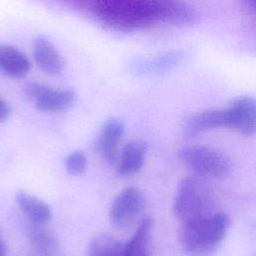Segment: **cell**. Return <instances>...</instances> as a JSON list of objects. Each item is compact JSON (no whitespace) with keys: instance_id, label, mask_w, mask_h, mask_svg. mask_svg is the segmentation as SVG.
Returning a JSON list of instances; mask_svg holds the SVG:
<instances>
[{"instance_id":"1","label":"cell","mask_w":256,"mask_h":256,"mask_svg":"<svg viewBox=\"0 0 256 256\" xmlns=\"http://www.w3.org/2000/svg\"><path fill=\"white\" fill-rule=\"evenodd\" d=\"M94 13L105 26L122 32L159 25L187 26L197 18L193 8L182 0H97Z\"/></svg>"},{"instance_id":"2","label":"cell","mask_w":256,"mask_h":256,"mask_svg":"<svg viewBox=\"0 0 256 256\" xmlns=\"http://www.w3.org/2000/svg\"><path fill=\"white\" fill-rule=\"evenodd\" d=\"M229 225V216L218 212L202 219L181 223L179 245L189 256H211L224 240Z\"/></svg>"},{"instance_id":"3","label":"cell","mask_w":256,"mask_h":256,"mask_svg":"<svg viewBox=\"0 0 256 256\" xmlns=\"http://www.w3.org/2000/svg\"><path fill=\"white\" fill-rule=\"evenodd\" d=\"M215 198L204 178L189 175L183 178L176 189L173 213L181 223L202 219L216 213Z\"/></svg>"},{"instance_id":"4","label":"cell","mask_w":256,"mask_h":256,"mask_svg":"<svg viewBox=\"0 0 256 256\" xmlns=\"http://www.w3.org/2000/svg\"><path fill=\"white\" fill-rule=\"evenodd\" d=\"M179 160L194 175L202 178H218L230 171L229 159L219 150L209 146L190 144L178 150Z\"/></svg>"},{"instance_id":"5","label":"cell","mask_w":256,"mask_h":256,"mask_svg":"<svg viewBox=\"0 0 256 256\" xmlns=\"http://www.w3.org/2000/svg\"><path fill=\"white\" fill-rule=\"evenodd\" d=\"M24 93L39 110L49 113L66 111L76 101V94L72 89H55L39 82L28 83Z\"/></svg>"},{"instance_id":"6","label":"cell","mask_w":256,"mask_h":256,"mask_svg":"<svg viewBox=\"0 0 256 256\" xmlns=\"http://www.w3.org/2000/svg\"><path fill=\"white\" fill-rule=\"evenodd\" d=\"M145 198L136 187H127L113 199L109 209V219L116 228L128 227L143 211Z\"/></svg>"},{"instance_id":"7","label":"cell","mask_w":256,"mask_h":256,"mask_svg":"<svg viewBox=\"0 0 256 256\" xmlns=\"http://www.w3.org/2000/svg\"><path fill=\"white\" fill-rule=\"evenodd\" d=\"M225 117L226 128L246 136L256 134V99L251 96L234 99L225 108Z\"/></svg>"},{"instance_id":"8","label":"cell","mask_w":256,"mask_h":256,"mask_svg":"<svg viewBox=\"0 0 256 256\" xmlns=\"http://www.w3.org/2000/svg\"><path fill=\"white\" fill-rule=\"evenodd\" d=\"M125 134L124 123L117 118H109L101 127L96 141V150L111 165L118 160V147Z\"/></svg>"},{"instance_id":"9","label":"cell","mask_w":256,"mask_h":256,"mask_svg":"<svg viewBox=\"0 0 256 256\" xmlns=\"http://www.w3.org/2000/svg\"><path fill=\"white\" fill-rule=\"evenodd\" d=\"M33 57L41 71L50 75H60L65 68V61L54 45L45 37L33 41Z\"/></svg>"},{"instance_id":"10","label":"cell","mask_w":256,"mask_h":256,"mask_svg":"<svg viewBox=\"0 0 256 256\" xmlns=\"http://www.w3.org/2000/svg\"><path fill=\"white\" fill-rule=\"evenodd\" d=\"M31 69L28 56L15 46L0 44V71L11 79L24 78Z\"/></svg>"},{"instance_id":"11","label":"cell","mask_w":256,"mask_h":256,"mask_svg":"<svg viewBox=\"0 0 256 256\" xmlns=\"http://www.w3.org/2000/svg\"><path fill=\"white\" fill-rule=\"evenodd\" d=\"M220 127H226L225 109H206L191 115L185 121L183 133L191 137Z\"/></svg>"},{"instance_id":"12","label":"cell","mask_w":256,"mask_h":256,"mask_svg":"<svg viewBox=\"0 0 256 256\" xmlns=\"http://www.w3.org/2000/svg\"><path fill=\"white\" fill-rule=\"evenodd\" d=\"M153 220L146 216L141 219L134 235L125 243L124 256H152Z\"/></svg>"},{"instance_id":"13","label":"cell","mask_w":256,"mask_h":256,"mask_svg":"<svg viewBox=\"0 0 256 256\" xmlns=\"http://www.w3.org/2000/svg\"><path fill=\"white\" fill-rule=\"evenodd\" d=\"M28 237L34 256H59V243L45 224L31 223Z\"/></svg>"},{"instance_id":"14","label":"cell","mask_w":256,"mask_h":256,"mask_svg":"<svg viewBox=\"0 0 256 256\" xmlns=\"http://www.w3.org/2000/svg\"><path fill=\"white\" fill-rule=\"evenodd\" d=\"M146 152L147 147L143 142H128L119 156L118 173L122 176H128L138 172L144 165Z\"/></svg>"},{"instance_id":"15","label":"cell","mask_w":256,"mask_h":256,"mask_svg":"<svg viewBox=\"0 0 256 256\" xmlns=\"http://www.w3.org/2000/svg\"><path fill=\"white\" fill-rule=\"evenodd\" d=\"M16 202L23 214L35 224H46L50 221L52 213L47 203L29 193L19 191L16 194Z\"/></svg>"},{"instance_id":"16","label":"cell","mask_w":256,"mask_h":256,"mask_svg":"<svg viewBox=\"0 0 256 256\" xmlns=\"http://www.w3.org/2000/svg\"><path fill=\"white\" fill-rule=\"evenodd\" d=\"M125 243L109 234H99L91 239L87 256H124Z\"/></svg>"},{"instance_id":"17","label":"cell","mask_w":256,"mask_h":256,"mask_svg":"<svg viewBox=\"0 0 256 256\" xmlns=\"http://www.w3.org/2000/svg\"><path fill=\"white\" fill-rule=\"evenodd\" d=\"M64 166L69 174L73 176H80L87 171L88 161L83 152L74 151L66 157Z\"/></svg>"},{"instance_id":"18","label":"cell","mask_w":256,"mask_h":256,"mask_svg":"<svg viewBox=\"0 0 256 256\" xmlns=\"http://www.w3.org/2000/svg\"><path fill=\"white\" fill-rule=\"evenodd\" d=\"M11 113V109L9 104L2 98H0V123L5 122Z\"/></svg>"},{"instance_id":"19","label":"cell","mask_w":256,"mask_h":256,"mask_svg":"<svg viewBox=\"0 0 256 256\" xmlns=\"http://www.w3.org/2000/svg\"><path fill=\"white\" fill-rule=\"evenodd\" d=\"M247 6L251 7L254 11H256V0H242Z\"/></svg>"},{"instance_id":"20","label":"cell","mask_w":256,"mask_h":256,"mask_svg":"<svg viewBox=\"0 0 256 256\" xmlns=\"http://www.w3.org/2000/svg\"><path fill=\"white\" fill-rule=\"evenodd\" d=\"M0 256H6V246L2 239H0Z\"/></svg>"},{"instance_id":"21","label":"cell","mask_w":256,"mask_h":256,"mask_svg":"<svg viewBox=\"0 0 256 256\" xmlns=\"http://www.w3.org/2000/svg\"><path fill=\"white\" fill-rule=\"evenodd\" d=\"M0 239H1V230H0Z\"/></svg>"}]
</instances>
